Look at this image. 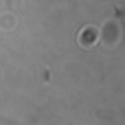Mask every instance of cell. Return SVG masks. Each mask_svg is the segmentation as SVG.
I'll list each match as a JSON object with an SVG mask.
<instances>
[{
    "instance_id": "1",
    "label": "cell",
    "mask_w": 125,
    "mask_h": 125,
    "mask_svg": "<svg viewBox=\"0 0 125 125\" xmlns=\"http://www.w3.org/2000/svg\"><path fill=\"white\" fill-rule=\"evenodd\" d=\"M94 40H97V31H92V29H86V31L79 35L81 46H92V44H94Z\"/></svg>"
}]
</instances>
